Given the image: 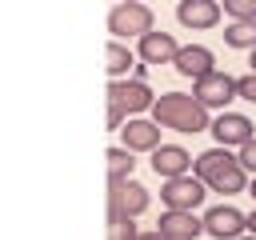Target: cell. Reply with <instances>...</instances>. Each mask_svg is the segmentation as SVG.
Returning a JSON list of instances; mask_svg holds the SVG:
<instances>
[{"mask_svg":"<svg viewBox=\"0 0 256 240\" xmlns=\"http://www.w3.org/2000/svg\"><path fill=\"white\" fill-rule=\"evenodd\" d=\"M152 120L160 128H172V132H204V128H212L208 124V104H200L188 92H164V96H156Z\"/></svg>","mask_w":256,"mask_h":240,"instance_id":"6da1fadb","label":"cell"},{"mask_svg":"<svg viewBox=\"0 0 256 240\" xmlns=\"http://www.w3.org/2000/svg\"><path fill=\"white\" fill-rule=\"evenodd\" d=\"M192 168H196V176H200L212 192H244V172H248V168H244L240 156H232L224 144L200 152V156L192 160Z\"/></svg>","mask_w":256,"mask_h":240,"instance_id":"7a4b0ae2","label":"cell"},{"mask_svg":"<svg viewBox=\"0 0 256 240\" xmlns=\"http://www.w3.org/2000/svg\"><path fill=\"white\" fill-rule=\"evenodd\" d=\"M108 32L116 40L120 36H144V32H152V8L140 4V0H120L108 12Z\"/></svg>","mask_w":256,"mask_h":240,"instance_id":"3957f363","label":"cell"},{"mask_svg":"<svg viewBox=\"0 0 256 240\" xmlns=\"http://www.w3.org/2000/svg\"><path fill=\"white\" fill-rule=\"evenodd\" d=\"M204 180L200 176H192V172H184V176H172V180H164V188H160V200L168 204V208H196L200 200H204Z\"/></svg>","mask_w":256,"mask_h":240,"instance_id":"277c9868","label":"cell"},{"mask_svg":"<svg viewBox=\"0 0 256 240\" xmlns=\"http://www.w3.org/2000/svg\"><path fill=\"white\" fill-rule=\"evenodd\" d=\"M192 96H196L200 104H208V108H224V104L236 96V80H232L228 72H208V76H200V80L192 84Z\"/></svg>","mask_w":256,"mask_h":240,"instance_id":"5b68a950","label":"cell"},{"mask_svg":"<svg viewBox=\"0 0 256 240\" xmlns=\"http://www.w3.org/2000/svg\"><path fill=\"white\" fill-rule=\"evenodd\" d=\"M204 228H208L216 240H236V236H244L248 216H244V212H236L232 204H216V208H208V212H204Z\"/></svg>","mask_w":256,"mask_h":240,"instance_id":"8992f818","label":"cell"},{"mask_svg":"<svg viewBox=\"0 0 256 240\" xmlns=\"http://www.w3.org/2000/svg\"><path fill=\"white\" fill-rule=\"evenodd\" d=\"M156 228H160L164 236H172V240H196V236L204 232V220H196L192 208H168V212H160Z\"/></svg>","mask_w":256,"mask_h":240,"instance_id":"52a82bcc","label":"cell"},{"mask_svg":"<svg viewBox=\"0 0 256 240\" xmlns=\"http://www.w3.org/2000/svg\"><path fill=\"white\" fill-rule=\"evenodd\" d=\"M108 96L120 100L128 112H144V108L156 104V92H152L144 80H112V84H108Z\"/></svg>","mask_w":256,"mask_h":240,"instance_id":"ba28073f","label":"cell"},{"mask_svg":"<svg viewBox=\"0 0 256 240\" xmlns=\"http://www.w3.org/2000/svg\"><path fill=\"white\" fill-rule=\"evenodd\" d=\"M220 0H180L176 4V20L184 28H212L220 24Z\"/></svg>","mask_w":256,"mask_h":240,"instance_id":"9c48e42d","label":"cell"},{"mask_svg":"<svg viewBox=\"0 0 256 240\" xmlns=\"http://www.w3.org/2000/svg\"><path fill=\"white\" fill-rule=\"evenodd\" d=\"M108 204H120L128 216H140L148 208V188L136 180H108Z\"/></svg>","mask_w":256,"mask_h":240,"instance_id":"30bf717a","label":"cell"},{"mask_svg":"<svg viewBox=\"0 0 256 240\" xmlns=\"http://www.w3.org/2000/svg\"><path fill=\"white\" fill-rule=\"evenodd\" d=\"M176 52H180V44L172 40V32H144L140 36V60L144 64H172L176 60Z\"/></svg>","mask_w":256,"mask_h":240,"instance_id":"8fae6325","label":"cell"},{"mask_svg":"<svg viewBox=\"0 0 256 240\" xmlns=\"http://www.w3.org/2000/svg\"><path fill=\"white\" fill-rule=\"evenodd\" d=\"M212 136H216V144H244V140H252V120L248 116H240V112H220L216 120H212Z\"/></svg>","mask_w":256,"mask_h":240,"instance_id":"7c38bea8","label":"cell"},{"mask_svg":"<svg viewBox=\"0 0 256 240\" xmlns=\"http://www.w3.org/2000/svg\"><path fill=\"white\" fill-rule=\"evenodd\" d=\"M188 168H192V156H188L180 144H160V148H152V172H156V176L172 180V176H184Z\"/></svg>","mask_w":256,"mask_h":240,"instance_id":"4fadbf2b","label":"cell"},{"mask_svg":"<svg viewBox=\"0 0 256 240\" xmlns=\"http://www.w3.org/2000/svg\"><path fill=\"white\" fill-rule=\"evenodd\" d=\"M172 64H176V72H184V76H192V80L216 72V68H212L216 56H212V48H204V44H188V48H180Z\"/></svg>","mask_w":256,"mask_h":240,"instance_id":"5bb4252c","label":"cell"},{"mask_svg":"<svg viewBox=\"0 0 256 240\" xmlns=\"http://www.w3.org/2000/svg\"><path fill=\"white\" fill-rule=\"evenodd\" d=\"M120 132H124V148H132V152L160 148V124L156 120H128Z\"/></svg>","mask_w":256,"mask_h":240,"instance_id":"9a60e30c","label":"cell"},{"mask_svg":"<svg viewBox=\"0 0 256 240\" xmlns=\"http://www.w3.org/2000/svg\"><path fill=\"white\" fill-rule=\"evenodd\" d=\"M136 224L120 204H108V240H136Z\"/></svg>","mask_w":256,"mask_h":240,"instance_id":"2e32d148","label":"cell"},{"mask_svg":"<svg viewBox=\"0 0 256 240\" xmlns=\"http://www.w3.org/2000/svg\"><path fill=\"white\" fill-rule=\"evenodd\" d=\"M224 40L232 48H256V20H232L224 28Z\"/></svg>","mask_w":256,"mask_h":240,"instance_id":"e0dca14e","label":"cell"},{"mask_svg":"<svg viewBox=\"0 0 256 240\" xmlns=\"http://www.w3.org/2000/svg\"><path fill=\"white\" fill-rule=\"evenodd\" d=\"M104 160H108V176L112 180H128L132 176V164H136L132 160V148H108Z\"/></svg>","mask_w":256,"mask_h":240,"instance_id":"ac0fdd59","label":"cell"},{"mask_svg":"<svg viewBox=\"0 0 256 240\" xmlns=\"http://www.w3.org/2000/svg\"><path fill=\"white\" fill-rule=\"evenodd\" d=\"M104 60H108V72H112V76H124V72H128V64H132V52H128L120 40H108Z\"/></svg>","mask_w":256,"mask_h":240,"instance_id":"d6986e66","label":"cell"},{"mask_svg":"<svg viewBox=\"0 0 256 240\" xmlns=\"http://www.w3.org/2000/svg\"><path fill=\"white\" fill-rule=\"evenodd\" d=\"M224 12L232 20H256V0H224Z\"/></svg>","mask_w":256,"mask_h":240,"instance_id":"ffe728a7","label":"cell"},{"mask_svg":"<svg viewBox=\"0 0 256 240\" xmlns=\"http://www.w3.org/2000/svg\"><path fill=\"white\" fill-rule=\"evenodd\" d=\"M236 96H244V100H252V104H256V72H248V76H240V80H236Z\"/></svg>","mask_w":256,"mask_h":240,"instance_id":"44dd1931","label":"cell"},{"mask_svg":"<svg viewBox=\"0 0 256 240\" xmlns=\"http://www.w3.org/2000/svg\"><path fill=\"white\" fill-rule=\"evenodd\" d=\"M124 112H128V108L108 96V128H124Z\"/></svg>","mask_w":256,"mask_h":240,"instance_id":"7402d4cb","label":"cell"},{"mask_svg":"<svg viewBox=\"0 0 256 240\" xmlns=\"http://www.w3.org/2000/svg\"><path fill=\"white\" fill-rule=\"evenodd\" d=\"M240 164H244V168H248V172H256V136H252V140H244V144H240Z\"/></svg>","mask_w":256,"mask_h":240,"instance_id":"603a6c76","label":"cell"},{"mask_svg":"<svg viewBox=\"0 0 256 240\" xmlns=\"http://www.w3.org/2000/svg\"><path fill=\"white\" fill-rule=\"evenodd\" d=\"M136 240H172V236H164V232H160V228H152V232H140V236H136Z\"/></svg>","mask_w":256,"mask_h":240,"instance_id":"cb8c5ba5","label":"cell"},{"mask_svg":"<svg viewBox=\"0 0 256 240\" xmlns=\"http://www.w3.org/2000/svg\"><path fill=\"white\" fill-rule=\"evenodd\" d=\"M248 232H252V236H256V208H252V212H248Z\"/></svg>","mask_w":256,"mask_h":240,"instance_id":"d4e9b609","label":"cell"},{"mask_svg":"<svg viewBox=\"0 0 256 240\" xmlns=\"http://www.w3.org/2000/svg\"><path fill=\"white\" fill-rule=\"evenodd\" d=\"M248 64H252V72H256V48H252V60H248Z\"/></svg>","mask_w":256,"mask_h":240,"instance_id":"484cf974","label":"cell"},{"mask_svg":"<svg viewBox=\"0 0 256 240\" xmlns=\"http://www.w3.org/2000/svg\"><path fill=\"white\" fill-rule=\"evenodd\" d=\"M248 192H252V200H256V180H252V188H248Z\"/></svg>","mask_w":256,"mask_h":240,"instance_id":"4316f807","label":"cell"},{"mask_svg":"<svg viewBox=\"0 0 256 240\" xmlns=\"http://www.w3.org/2000/svg\"><path fill=\"white\" fill-rule=\"evenodd\" d=\"M236 240H256V236H252V232H248V236H236Z\"/></svg>","mask_w":256,"mask_h":240,"instance_id":"83f0119b","label":"cell"}]
</instances>
